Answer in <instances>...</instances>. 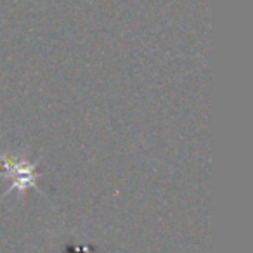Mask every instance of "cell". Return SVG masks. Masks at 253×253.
Instances as JSON below:
<instances>
[{
  "label": "cell",
  "mask_w": 253,
  "mask_h": 253,
  "mask_svg": "<svg viewBox=\"0 0 253 253\" xmlns=\"http://www.w3.org/2000/svg\"><path fill=\"white\" fill-rule=\"evenodd\" d=\"M37 163L39 162L32 163L30 160L23 158V156L7 155V153L0 151V167H2L0 177H5V179L11 180V186L5 189V193L0 198L7 196L12 191L25 193L30 187L37 189V179H39Z\"/></svg>",
  "instance_id": "cell-1"
}]
</instances>
